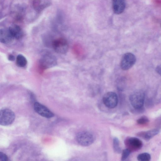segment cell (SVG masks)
<instances>
[{
  "label": "cell",
  "instance_id": "5",
  "mask_svg": "<svg viewBox=\"0 0 161 161\" xmlns=\"http://www.w3.org/2000/svg\"><path fill=\"white\" fill-rule=\"evenodd\" d=\"M103 100L104 104L107 108L113 109L115 108L118 105V96L114 92H108L104 95Z\"/></svg>",
  "mask_w": 161,
  "mask_h": 161
},
{
  "label": "cell",
  "instance_id": "16",
  "mask_svg": "<svg viewBox=\"0 0 161 161\" xmlns=\"http://www.w3.org/2000/svg\"><path fill=\"white\" fill-rule=\"evenodd\" d=\"M137 158L138 161H150L151 156L148 153H143L139 154Z\"/></svg>",
  "mask_w": 161,
  "mask_h": 161
},
{
  "label": "cell",
  "instance_id": "21",
  "mask_svg": "<svg viewBox=\"0 0 161 161\" xmlns=\"http://www.w3.org/2000/svg\"><path fill=\"white\" fill-rule=\"evenodd\" d=\"M8 59L10 61H14L15 60V58L14 56L12 54H10L9 56Z\"/></svg>",
  "mask_w": 161,
  "mask_h": 161
},
{
  "label": "cell",
  "instance_id": "7",
  "mask_svg": "<svg viewBox=\"0 0 161 161\" xmlns=\"http://www.w3.org/2000/svg\"><path fill=\"white\" fill-rule=\"evenodd\" d=\"M76 139L79 144L85 146L90 145L94 140L93 134L89 132L85 131L79 133L76 136Z\"/></svg>",
  "mask_w": 161,
  "mask_h": 161
},
{
  "label": "cell",
  "instance_id": "10",
  "mask_svg": "<svg viewBox=\"0 0 161 161\" xmlns=\"http://www.w3.org/2000/svg\"><path fill=\"white\" fill-rule=\"evenodd\" d=\"M127 144L129 148L128 149L131 151L139 150L143 146L142 142L139 139L135 137L128 138L127 141Z\"/></svg>",
  "mask_w": 161,
  "mask_h": 161
},
{
  "label": "cell",
  "instance_id": "14",
  "mask_svg": "<svg viewBox=\"0 0 161 161\" xmlns=\"http://www.w3.org/2000/svg\"><path fill=\"white\" fill-rule=\"evenodd\" d=\"M159 132V129H155L147 132H140L138 133V136L144 140L148 141L158 134Z\"/></svg>",
  "mask_w": 161,
  "mask_h": 161
},
{
  "label": "cell",
  "instance_id": "15",
  "mask_svg": "<svg viewBox=\"0 0 161 161\" xmlns=\"http://www.w3.org/2000/svg\"><path fill=\"white\" fill-rule=\"evenodd\" d=\"M27 63V59L24 56L21 54L18 55L16 59V64L18 67L24 68L26 66Z\"/></svg>",
  "mask_w": 161,
  "mask_h": 161
},
{
  "label": "cell",
  "instance_id": "9",
  "mask_svg": "<svg viewBox=\"0 0 161 161\" xmlns=\"http://www.w3.org/2000/svg\"><path fill=\"white\" fill-rule=\"evenodd\" d=\"M32 6L34 9L37 13H39L45 9L49 7L52 3L50 1L35 0L32 2Z\"/></svg>",
  "mask_w": 161,
  "mask_h": 161
},
{
  "label": "cell",
  "instance_id": "3",
  "mask_svg": "<svg viewBox=\"0 0 161 161\" xmlns=\"http://www.w3.org/2000/svg\"><path fill=\"white\" fill-rule=\"evenodd\" d=\"M15 115L11 110L4 108L0 112V124L3 126H8L12 124L14 121Z\"/></svg>",
  "mask_w": 161,
  "mask_h": 161
},
{
  "label": "cell",
  "instance_id": "4",
  "mask_svg": "<svg viewBox=\"0 0 161 161\" xmlns=\"http://www.w3.org/2000/svg\"><path fill=\"white\" fill-rule=\"evenodd\" d=\"M52 45L53 49L59 54H65L68 50V42L64 38H60L53 40Z\"/></svg>",
  "mask_w": 161,
  "mask_h": 161
},
{
  "label": "cell",
  "instance_id": "2",
  "mask_svg": "<svg viewBox=\"0 0 161 161\" xmlns=\"http://www.w3.org/2000/svg\"><path fill=\"white\" fill-rule=\"evenodd\" d=\"M129 99L135 110L141 109H143L144 102V93L142 90L134 92L130 95Z\"/></svg>",
  "mask_w": 161,
  "mask_h": 161
},
{
  "label": "cell",
  "instance_id": "11",
  "mask_svg": "<svg viewBox=\"0 0 161 161\" xmlns=\"http://www.w3.org/2000/svg\"><path fill=\"white\" fill-rule=\"evenodd\" d=\"M126 7V3L123 0H114L113 2V9L114 13L116 14L122 13Z\"/></svg>",
  "mask_w": 161,
  "mask_h": 161
},
{
  "label": "cell",
  "instance_id": "1",
  "mask_svg": "<svg viewBox=\"0 0 161 161\" xmlns=\"http://www.w3.org/2000/svg\"><path fill=\"white\" fill-rule=\"evenodd\" d=\"M39 66L42 69L46 70L56 66L58 64L56 58L49 53H46L40 58Z\"/></svg>",
  "mask_w": 161,
  "mask_h": 161
},
{
  "label": "cell",
  "instance_id": "17",
  "mask_svg": "<svg viewBox=\"0 0 161 161\" xmlns=\"http://www.w3.org/2000/svg\"><path fill=\"white\" fill-rule=\"evenodd\" d=\"M113 148L115 151L117 153H121V150L119 146V142L118 138H115L113 140Z\"/></svg>",
  "mask_w": 161,
  "mask_h": 161
},
{
  "label": "cell",
  "instance_id": "6",
  "mask_svg": "<svg viewBox=\"0 0 161 161\" xmlns=\"http://www.w3.org/2000/svg\"><path fill=\"white\" fill-rule=\"evenodd\" d=\"M136 61V58L133 53H127L122 58L120 64L121 68L123 70H128L135 64Z\"/></svg>",
  "mask_w": 161,
  "mask_h": 161
},
{
  "label": "cell",
  "instance_id": "18",
  "mask_svg": "<svg viewBox=\"0 0 161 161\" xmlns=\"http://www.w3.org/2000/svg\"><path fill=\"white\" fill-rule=\"evenodd\" d=\"M131 151L128 149L124 150L122 153V161H126L128 158Z\"/></svg>",
  "mask_w": 161,
  "mask_h": 161
},
{
  "label": "cell",
  "instance_id": "19",
  "mask_svg": "<svg viewBox=\"0 0 161 161\" xmlns=\"http://www.w3.org/2000/svg\"><path fill=\"white\" fill-rule=\"evenodd\" d=\"M149 121L148 119L146 117H142L138 119L137 121V123L139 124H144L148 123Z\"/></svg>",
  "mask_w": 161,
  "mask_h": 161
},
{
  "label": "cell",
  "instance_id": "20",
  "mask_svg": "<svg viewBox=\"0 0 161 161\" xmlns=\"http://www.w3.org/2000/svg\"><path fill=\"white\" fill-rule=\"evenodd\" d=\"M0 160L1 161H8V157L6 154L1 152H0Z\"/></svg>",
  "mask_w": 161,
  "mask_h": 161
},
{
  "label": "cell",
  "instance_id": "12",
  "mask_svg": "<svg viewBox=\"0 0 161 161\" xmlns=\"http://www.w3.org/2000/svg\"><path fill=\"white\" fill-rule=\"evenodd\" d=\"M9 29L3 28L0 31V40L2 43L8 44L11 43L14 39Z\"/></svg>",
  "mask_w": 161,
  "mask_h": 161
},
{
  "label": "cell",
  "instance_id": "22",
  "mask_svg": "<svg viewBox=\"0 0 161 161\" xmlns=\"http://www.w3.org/2000/svg\"><path fill=\"white\" fill-rule=\"evenodd\" d=\"M156 71L158 74L161 76V66L157 67L156 68Z\"/></svg>",
  "mask_w": 161,
  "mask_h": 161
},
{
  "label": "cell",
  "instance_id": "23",
  "mask_svg": "<svg viewBox=\"0 0 161 161\" xmlns=\"http://www.w3.org/2000/svg\"><path fill=\"white\" fill-rule=\"evenodd\" d=\"M160 26H161V23Z\"/></svg>",
  "mask_w": 161,
  "mask_h": 161
},
{
  "label": "cell",
  "instance_id": "13",
  "mask_svg": "<svg viewBox=\"0 0 161 161\" xmlns=\"http://www.w3.org/2000/svg\"><path fill=\"white\" fill-rule=\"evenodd\" d=\"M8 29L14 39L19 40L23 37V31L19 26L16 24L13 25H11Z\"/></svg>",
  "mask_w": 161,
  "mask_h": 161
},
{
  "label": "cell",
  "instance_id": "8",
  "mask_svg": "<svg viewBox=\"0 0 161 161\" xmlns=\"http://www.w3.org/2000/svg\"><path fill=\"white\" fill-rule=\"evenodd\" d=\"M34 108L38 114L44 118H50L54 116V114L47 107L38 102L34 103Z\"/></svg>",
  "mask_w": 161,
  "mask_h": 161
}]
</instances>
